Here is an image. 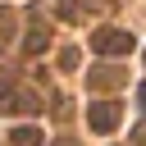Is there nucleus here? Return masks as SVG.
Masks as SVG:
<instances>
[{"label": "nucleus", "instance_id": "nucleus-2", "mask_svg": "<svg viewBox=\"0 0 146 146\" xmlns=\"http://www.w3.org/2000/svg\"><path fill=\"white\" fill-rule=\"evenodd\" d=\"M114 123H119V105H114V100H110V105H105V100L91 105V128H96V132H110Z\"/></svg>", "mask_w": 146, "mask_h": 146}, {"label": "nucleus", "instance_id": "nucleus-1", "mask_svg": "<svg viewBox=\"0 0 146 146\" xmlns=\"http://www.w3.org/2000/svg\"><path fill=\"white\" fill-rule=\"evenodd\" d=\"M96 50H105V55H110V50H114V55H128V50H132V36H128V32H100V36H96Z\"/></svg>", "mask_w": 146, "mask_h": 146}, {"label": "nucleus", "instance_id": "nucleus-3", "mask_svg": "<svg viewBox=\"0 0 146 146\" xmlns=\"http://www.w3.org/2000/svg\"><path fill=\"white\" fill-rule=\"evenodd\" d=\"M141 105H146V82H141Z\"/></svg>", "mask_w": 146, "mask_h": 146}]
</instances>
